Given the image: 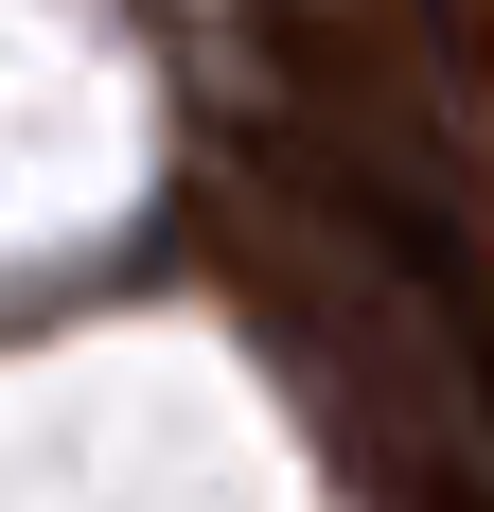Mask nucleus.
Wrapping results in <instances>:
<instances>
[{
  "instance_id": "f03ea898",
  "label": "nucleus",
  "mask_w": 494,
  "mask_h": 512,
  "mask_svg": "<svg viewBox=\"0 0 494 512\" xmlns=\"http://www.w3.org/2000/svg\"><path fill=\"white\" fill-rule=\"evenodd\" d=\"M424 36H477V0H424Z\"/></svg>"
},
{
  "instance_id": "f257e3e1",
  "label": "nucleus",
  "mask_w": 494,
  "mask_h": 512,
  "mask_svg": "<svg viewBox=\"0 0 494 512\" xmlns=\"http://www.w3.org/2000/svg\"><path fill=\"white\" fill-rule=\"evenodd\" d=\"M247 301H265V336H283L318 442L371 477V512H494V424L459 407V371L424 354V336H406L353 265H318V301H300L283 248H265V265H247Z\"/></svg>"
}]
</instances>
